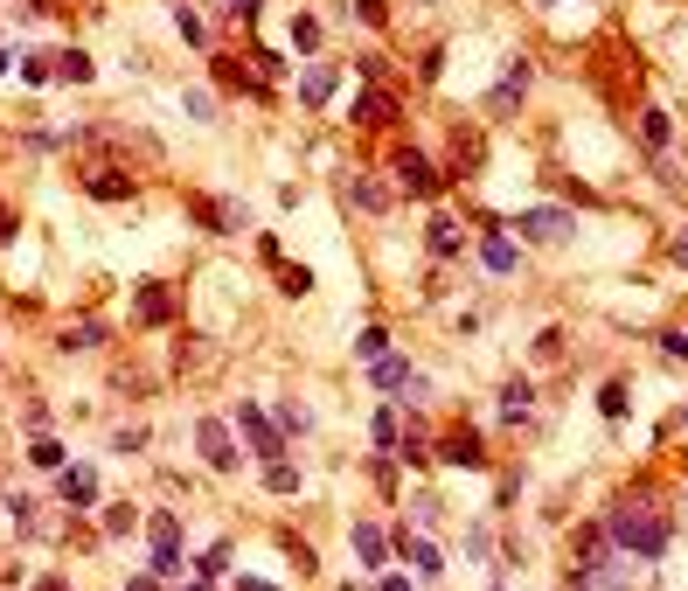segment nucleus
<instances>
[{
    "instance_id": "27",
    "label": "nucleus",
    "mask_w": 688,
    "mask_h": 591,
    "mask_svg": "<svg viewBox=\"0 0 688 591\" xmlns=\"http://www.w3.org/2000/svg\"><path fill=\"white\" fill-rule=\"evenodd\" d=\"M265 487H272V494H299V473L278 459V466H265Z\"/></svg>"
},
{
    "instance_id": "37",
    "label": "nucleus",
    "mask_w": 688,
    "mask_h": 591,
    "mask_svg": "<svg viewBox=\"0 0 688 591\" xmlns=\"http://www.w3.org/2000/svg\"><path fill=\"white\" fill-rule=\"evenodd\" d=\"M675 265H682V272H688V230H682V237H675Z\"/></svg>"
},
{
    "instance_id": "15",
    "label": "nucleus",
    "mask_w": 688,
    "mask_h": 591,
    "mask_svg": "<svg viewBox=\"0 0 688 591\" xmlns=\"http://www.w3.org/2000/svg\"><path fill=\"white\" fill-rule=\"evenodd\" d=\"M348 543H355V557H362L369 571H376V564L390 557V550H383V529H376V522H355V536H348Z\"/></svg>"
},
{
    "instance_id": "18",
    "label": "nucleus",
    "mask_w": 688,
    "mask_h": 591,
    "mask_svg": "<svg viewBox=\"0 0 688 591\" xmlns=\"http://www.w3.org/2000/svg\"><path fill=\"white\" fill-rule=\"evenodd\" d=\"M327 91H334V70H327V63H313V70L299 77V98H306V105H327Z\"/></svg>"
},
{
    "instance_id": "35",
    "label": "nucleus",
    "mask_w": 688,
    "mask_h": 591,
    "mask_svg": "<svg viewBox=\"0 0 688 591\" xmlns=\"http://www.w3.org/2000/svg\"><path fill=\"white\" fill-rule=\"evenodd\" d=\"M647 147H654V153L668 147V119H661V112H647Z\"/></svg>"
},
{
    "instance_id": "16",
    "label": "nucleus",
    "mask_w": 688,
    "mask_h": 591,
    "mask_svg": "<svg viewBox=\"0 0 688 591\" xmlns=\"http://www.w3.org/2000/svg\"><path fill=\"white\" fill-rule=\"evenodd\" d=\"M369 439H376V452H397V439H404V418H397V411L383 404V411L369 418Z\"/></svg>"
},
{
    "instance_id": "5",
    "label": "nucleus",
    "mask_w": 688,
    "mask_h": 591,
    "mask_svg": "<svg viewBox=\"0 0 688 591\" xmlns=\"http://www.w3.org/2000/svg\"><path fill=\"white\" fill-rule=\"evenodd\" d=\"M195 445H202V459H209L216 473H237V445H230V425H223V418H202V425H195Z\"/></svg>"
},
{
    "instance_id": "4",
    "label": "nucleus",
    "mask_w": 688,
    "mask_h": 591,
    "mask_svg": "<svg viewBox=\"0 0 688 591\" xmlns=\"http://www.w3.org/2000/svg\"><path fill=\"white\" fill-rule=\"evenodd\" d=\"M369 383L383 390V397H424V376H417L404 355H376V369H369Z\"/></svg>"
},
{
    "instance_id": "28",
    "label": "nucleus",
    "mask_w": 688,
    "mask_h": 591,
    "mask_svg": "<svg viewBox=\"0 0 688 591\" xmlns=\"http://www.w3.org/2000/svg\"><path fill=\"white\" fill-rule=\"evenodd\" d=\"M598 411H605V418H626V383H605V390H598Z\"/></svg>"
},
{
    "instance_id": "36",
    "label": "nucleus",
    "mask_w": 688,
    "mask_h": 591,
    "mask_svg": "<svg viewBox=\"0 0 688 591\" xmlns=\"http://www.w3.org/2000/svg\"><path fill=\"white\" fill-rule=\"evenodd\" d=\"M237 591H278L272 578H237Z\"/></svg>"
},
{
    "instance_id": "14",
    "label": "nucleus",
    "mask_w": 688,
    "mask_h": 591,
    "mask_svg": "<svg viewBox=\"0 0 688 591\" xmlns=\"http://www.w3.org/2000/svg\"><path fill=\"white\" fill-rule=\"evenodd\" d=\"M285 42H292V56H313V49H320V21H313V14H292V21H285Z\"/></svg>"
},
{
    "instance_id": "2",
    "label": "nucleus",
    "mask_w": 688,
    "mask_h": 591,
    "mask_svg": "<svg viewBox=\"0 0 688 591\" xmlns=\"http://www.w3.org/2000/svg\"><path fill=\"white\" fill-rule=\"evenodd\" d=\"M633 585V557L605 550L598 564H570V591H626Z\"/></svg>"
},
{
    "instance_id": "33",
    "label": "nucleus",
    "mask_w": 688,
    "mask_h": 591,
    "mask_svg": "<svg viewBox=\"0 0 688 591\" xmlns=\"http://www.w3.org/2000/svg\"><path fill=\"white\" fill-rule=\"evenodd\" d=\"M661 348H668L675 362H688V327H668V334H661Z\"/></svg>"
},
{
    "instance_id": "10",
    "label": "nucleus",
    "mask_w": 688,
    "mask_h": 591,
    "mask_svg": "<svg viewBox=\"0 0 688 591\" xmlns=\"http://www.w3.org/2000/svg\"><path fill=\"white\" fill-rule=\"evenodd\" d=\"M133 306H139V320H146V327H160V320H174V313H167V306H174V293H167V286H153V279H146V286L133 293Z\"/></svg>"
},
{
    "instance_id": "6",
    "label": "nucleus",
    "mask_w": 688,
    "mask_h": 591,
    "mask_svg": "<svg viewBox=\"0 0 688 591\" xmlns=\"http://www.w3.org/2000/svg\"><path fill=\"white\" fill-rule=\"evenodd\" d=\"M56 494L70 501V508H98V473L77 459V466H63V480H56Z\"/></svg>"
},
{
    "instance_id": "9",
    "label": "nucleus",
    "mask_w": 688,
    "mask_h": 591,
    "mask_svg": "<svg viewBox=\"0 0 688 591\" xmlns=\"http://www.w3.org/2000/svg\"><path fill=\"white\" fill-rule=\"evenodd\" d=\"M397 181H404V188H417V195H431V188H438V174H431V160H424V153H397Z\"/></svg>"
},
{
    "instance_id": "1",
    "label": "nucleus",
    "mask_w": 688,
    "mask_h": 591,
    "mask_svg": "<svg viewBox=\"0 0 688 591\" xmlns=\"http://www.w3.org/2000/svg\"><path fill=\"white\" fill-rule=\"evenodd\" d=\"M605 536H612V550H619V557H661V550H668V536H675V522H668V508H661L647 487H633V494H619V508H612Z\"/></svg>"
},
{
    "instance_id": "30",
    "label": "nucleus",
    "mask_w": 688,
    "mask_h": 591,
    "mask_svg": "<svg viewBox=\"0 0 688 591\" xmlns=\"http://www.w3.org/2000/svg\"><path fill=\"white\" fill-rule=\"evenodd\" d=\"M278 286H285V293H306L313 272H306V265H278Z\"/></svg>"
},
{
    "instance_id": "13",
    "label": "nucleus",
    "mask_w": 688,
    "mask_h": 591,
    "mask_svg": "<svg viewBox=\"0 0 688 591\" xmlns=\"http://www.w3.org/2000/svg\"><path fill=\"white\" fill-rule=\"evenodd\" d=\"M404 557L417 564V578H438V571H445V557H438V550H431L417 529H404Z\"/></svg>"
},
{
    "instance_id": "40",
    "label": "nucleus",
    "mask_w": 688,
    "mask_h": 591,
    "mask_svg": "<svg viewBox=\"0 0 688 591\" xmlns=\"http://www.w3.org/2000/svg\"><path fill=\"white\" fill-rule=\"evenodd\" d=\"M126 591H160V585H153V578H133V585H126Z\"/></svg>"
},
{
    "instance_id": "42",
    "label": "nucleus",
    "mask_w": 688,
    "mask_h": 591,
    "mask_svg": "<svg viewBox=\"0 0 688 591\" xmlns=\"http://www.w3.org/2000/svg\"><path fill=\"white\" fill-rule=\"evenodd\" d=\"M7 230H14V216H7V209H0V237H7Z\"/></svg>"
},
{
    "instance_id": "29",
    "label": "nucleus",
    "mask_w": 688,
    "mask_h": 591,
    "mask_svg": "<svg viewBox=\"0 0 688 591\" xmlns=\"http://www.w3.org/2000/svg\"><path fill=\"white\" fill-rule=\"evenodd\" d=\"M28 459H35V466H56V473H63V445H56V439H35V445H28Z\"/></svg>"
},
{
    "instance_id": "21",
    "label": "nucleus",
    "mask_w": 688,
    "mask_h": 591,
    "mask_svg": "<svg viewBox=\"0 0 688 591\" xmlns=\"http://www.w3.org/2000/svg\"><path fill=\"white\" fill-rule=\"evenodd\" d=\"M146 543H153V550H174V543H181V522H174V515H153V522H146Z\"/></svg>"
},
{
    "instance_id": "23",
    "label": "nucleus",
    "mask_w": 688,
    "mask_h": 591,
    "mask_svg": "<svg viewBox=\"0 0 688 591\" xmlns=\"http://www.w3.org/2000/svg\"><path fill=\"white\" fill-rule=\"evenodd\" d=\"M91 195H98V202H126L133 181H119V174H91Z\"/></svg>"
},
{
    "instance_id": "17",
    "label": "nucleus",
    "mask_w": 688,
    "mask_h": 591,
    "mask_svg": "<svg viewBox=\"0 0 688 591\" xmlns=\"http://www.w3.org/2000/svg\"><path fill=\"white\" fill-rule=\"evenodd\" d=\"M272 425L285 432V439H306V432H313V411H306V404H278Z\"/></svg>"
},
{
    "instance_id": "11",
    "label": "nucleus",
    "mask_w": 688,
    "mask_h": 591,
    "mask_svg": "<svg viewBox=\"0 0 688 591\" xmlns=\"http://www.w3.org/2000/svg\"><path fill=\"white\" fill-rule=\"evenodd\" d=\"M348 202H355V209H362V216H383V209H390V188H383V181H369V174H362V181H348Z\"/></svg>"
},
{
    "instance_id": "34",
    "label": "nucleus",
    "mask_w": 688,
    "mask_h": 591,
    "mask_svg": "<svg viewBox=\"0 0 688 591\" xmlns=\"http://www.w3.org/2000/svg\"><path fill=\"white\" fill-rule=\"evenodd\" d=\"M153 571H160V578H174V571H181V543H174V550H153Z\"/></svg>"
},
{
    "instance_id": "39",
    "label": "nucleus",
    "mask_w": 688,
    "mask_h": 591,
    "mask_svg": "<svg viewBox=\"0 0 688 591\" xmlns=\"http://www.w3.org/2000/svg\"><path fill=\"white\" fill-rule=\"evenodd\" d=\"M181 591H216V585H209V578H188V585H181Z\"/></svg>"
},
{
    "instance_id": "26",
    "label": "nucleus",
    "mask_w": 688,
    "mask_h": 591,
    "mask_svg": "<svg viewBox=\"0 0 688 591\" xmlns=\"http://www.w3.org/2000/svg\"><path fill=\"white\" fill-rule=\"evenodd\" d=\"M98 341H105V327H98V320H77V327L63 334V348H98Z\"/></svg>"
},
{
    "instance_id": "41",
    "label": "nucleus",
    "mask_w": 688,
    "mask_h": 591,
    "mask_svg": "<svg viewBox=\"0 0 688 591\" xmlns=\"http://www.w3.org/2000/svg\"><path fill=\"white\" fill-rule=\"evenodd\" d=\"M42 591H70V585H63V578H42Z\"/></svg>"
},
{
    "instance_id": "44",
    "label": "nucleus",
    "mask_w": 688,
    "mask_h": 591,
    "mask_svg": "<svg viewBox=\"0 0 688 591\" xmlns=\"http://www.w3.org/2000/svg\"><path fill=\"white\" fill-rule=\"evenodd\" d=\"M0 70H7V49H0Z\"/></svg>"
},
{
    "instance_id": "32",
    "label": "nucleus",
    "mask_w": 688,
    "mask_h": 591,
    "mask_svg": "<svg viewBox=\"0 0 688 591\" xmlns=\"http://www.w3.org/2000/svg\"><path fill=\"white\" fill-rule=\"evenodd\" d=\"M355 355H369V362H376V355H383V327H362V334H355Z\"/></svg>"
},
{
    "instance_id": "22",
    "label": "nucleus",
    "mask_w": 688,
    "mask_h": 591,
    "mask_svg": "<svg viewBox=\"0 0 688 591\" xmlns=\"http://www.w3.org/2000/svg\"><path fill=\"white\" fill-rule=\"evenodd\" d=\"M390 112H397V105H390V98H376V91H369V98H355V119H362V126H383Z\"/></svg>"
},
{
    "instance_id": "8",
    "label": "nucleus",
    "mask_w": 688,
    "mask_h": 591,
    "mask_svg": "<svg viewBox=\"0 0 688 591\" xmlns=\"http://www.w3.org/2000/svg\"><path fill=\"white\" fill-rule=\"evenodd\" d=\"M529 77H536V70H529V63L515 56V63L501 70V84H494V105H501V112H515V105L529 98Z\"/></svg>"
},
{
    "instance_id": "43",
    "label": "nucleus",
    "mask_w": 688,
    "mask_h": 591,
    "mask_svg": "<svg viewBox=\"0 0 688 591\" xmlns=\"http://www.w3.org/2000/svg\"><path fill=\"white\" fill-rule=\"evenodd\" d=\"M675 425H688V411H675Z\"/></svg>"
},
{
    "instance_id": "3",
    "label": "nucleus",
    "mask_w": 688,
    "mask_h": 591,
    "mask_svg": "<svg viewBox=\"0 0 688 591\" xmlns=\"http://www.w3.org/2000/svg\"><path fill=\"white\" fill-rule=\"evenodd\" d=\"M237 432L251 439V452H258L265 466H278V452H285V432H278V425L258 411V404H244V411H237Z\"/></svg>"
},
{
    "instance_id": "25",
    "label": "nucleus",
    "mask_w": 688,
    "mask_h": 591,
    "mask_svg": "<svg viewBox=\"0 0 688 591\" xmlns=\"http://www.w3.org/2000/svg\"><path fill=\"white\" fill-rule=\"evenodd\" d=\"M445 459H466V466H473V459H480V432H452V439H445Z\"/></svg>"
},
{
    "instance_id": "7",
    "label": "nucleus",
    "mask_w": 688,
    "mask_h": 591,
    "mask_svg": "<svg viewBox=\"0 0 688 591\" xmlns=\"http://www.w3.org/2000/svg\"><path fill=\"white\" fill-rule=\"evenodd\" d=\"M522 237H529V244H563V237H570V216H563V209H529V216H522Z\"/></svg>"
},
{
    "instance_id": "20",
    "label": "nucleus",
    "mask_w": 688,
    "mask_h": 591,
    "mask_svg": "<svg viewBox=\"0 0 688 591\" xmlns=\"http://www.w3.org/2000/svg\"><path fill=\"white\" fill-rule=\"evenodd\" d=\"M480 265H487V272H515V265H522V251H515L508 237H487V251H480Z\"/></svg>"
},
{
    "instance_id": "19",
    "label": "nucleus",
    "mask_w": 688,
    "mask_h": 591,
    "mask_svg": "<svg viewBox=\"0 0 688 591\" xmlns=\"http://www.w3.org/2000/svg\"><path fill=\"white\" fill-rule=\"evenodd\" d=\"M424 244H431L438 258H452V251H459V223H452V216H431V230H424Z\"/></svg>"
},
{
    "instance_id": "24",
    "label": "nucleus",
    "mask_w": 688,
    "mask_h": 591,
    "mask_svg": "<svg viewBox=\"0 0 688 591\" xmlns=\"http://www.w3.org/2000/svg\"><path fill=\"white\" fill-rule=\"evenodd\" d=\"M501 418H508V425H522V418H529V383H508V397H501Z\"/></svg>"
},
{
    "instance_id": "12",
    "label": "nucleus",
    "mask_w": 688,
    "mask_h": 591,
    "mask_svg": "<svg viewBox=\"0 0 688 591\" xmlns=\"http://www.w3.org/2000/svg\"><path fill=\"white\" fill-rule=\"evenodd\" d=\"M195 216H202L209 230H244V209H230L223 195H202V202H195Z\"/></svg>"
},
{
    "instance_id": "38",
    "label": "nucleus",
    "mask_w": 688,
    "mask_h": 591,
    "mask_svg": "<svg viewBox=\"0 0 688 591\" xmlns=\"http://www.w3.org/2000/svg\"><path fill=\"white\" fill-rule=\"evenodd\" d=\"M376 591H411V578H383V585H376Z\"/></svg>"
},
{
    "instance_id": "31",
    "label": "nucleus",
    "mask_w": 688,
    "mask_h": 591,
    "mask_svg": "<svg viewBox=\"0 0 688 591\" xmlns=\"http://www.w3.org/2000/svg\"><path fill=\"white\" fill-rule=\"evenodd\" d=\"M153 439V432H146V425H119V432H112V445H119V452H139V445Z\"/></svg>"
}]
</instances>
